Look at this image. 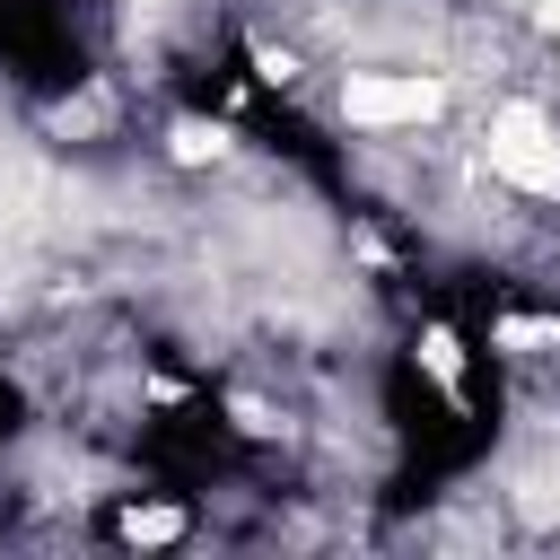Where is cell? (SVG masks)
<instances>
[{
    "instance_id": "obj_2",
    "label": "cell",
    "mask_w": 560,
    "mask_h": 560,
    "mask_svg": "<svg viewBox=\"0 0 560 560\" xmlns=\"http://www.w3.org/2000/svg\"><path fill=\"white\" fill-rule=\"evenodd\" d=\"M446 70H376V61H350L341 88H332V114L368 140H394V131H420L446 114Z\"/></svg>"
},
{
    "instance_id": "obj_4",
    "label": "cell",
    "mask_w": 560,
    "mask_h": 560,
    "mask_svg": "<svg viewBox=\"0 0 560 560\" xmlns=\"http://www.w3.org/2000/svg\"><path fill=\"white\" fill-rule=\"evenodd\" d=\"M542 26H551V44H560V0H551V9H542Z\"/></svg>"
},
{
    "instance_id": "obj_1",
    "label": "cell",
    "mask_w": 560,
    "mask_h": 560,
    "mask_svg": "<svg viewBox=\"0 0 560 560\" xmlns=\"http://www.w3.org/2000/svg\"><path fill=\"white\" fill-rule=\"evenodd\" d=\"M481 166L516 201H560V114L534 96H499L481 122Z\"/></svg>"
},
{
    "instance_id": "obj_3",
    "label": "cell",
    "mask_w": 560,
    "mask_h": 560,
    "mask_svg": "<svg viewBox=\"0 0 560 560\" xmlns=\"http://www.w3.org/2000/svg\"><path fill=\"white\" fill-rule=\"evenodd\" d=\"M114 534H122V542H175V534H184V508H122Z\"/></svg>"
}]
</instances>
